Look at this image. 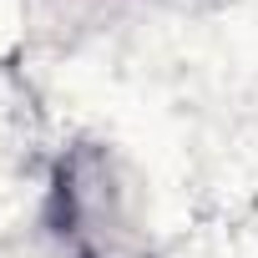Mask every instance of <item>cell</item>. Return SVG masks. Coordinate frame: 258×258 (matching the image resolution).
<instances>
[{
  "label": "cell",
  "mask_w": 258,
  "mask_h": 258,
  "mask_svg": "<svg viewBox=\"0 0 258 258\" xmlns=\"http://www.w3.org/2000/svg\"><path fill=\"white\" fill-rule=\"evenodd\" d=\"M46 213L91 258H132L147 243V187L101 142H81L61 157Z\"/></svg>",
  "instance_id": "cell-1"
},
{
  "label": "cell",
  "mask_w": 258,
  "mask_h": 258,
  "mask_svg": "<svg viewBox=\"0 0 258 258\" xmlns=\"http://www.w3.org/2000/svg\"><path fill=\"white\" fill-rule=\"evenodd\" d=\"M126 6L132 0H26V21L46 46L71 51V46L101 36L106 26H116Z\"/></svg>",
  "instance_id": "cell-2"
},
{
  "label": "cell",
  "mask_w": 258,
  "mask_h": 258,
  "mask_svg": "<svg viewBox=\"0 0 258 258\" xmlns=\"http://www.w3.org/2000/svg\"><path fill=\"white\" fill-rule=\"evenodd\" d=\"M0 258H91L46 208L26 223H16L6 238H0Z\"/></svg>",
  "instance_id": "cell-3"
}]
</instances>
